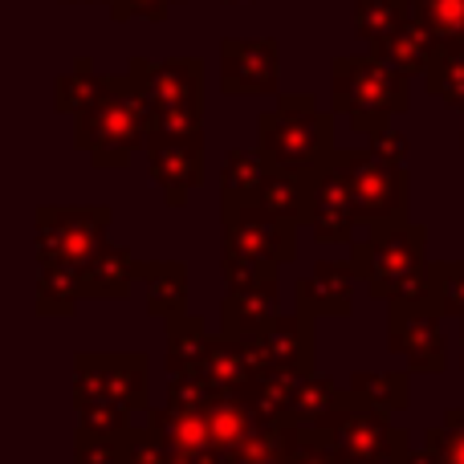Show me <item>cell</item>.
I'll use <instances>...</instances> for the list:
<instances>
[{"instance_id":"7","label":"cell","mask_w":464,"mask_h":464,"mask_svg":"<svg viewBox=\"0 0 464 464\" xmlns=\"http://www.w3.org/2000/svg\"><path fill=\"white\" fill-rule=\"evenodd\" d=\"M70 392L73 403L111 400L130 411H151V359L143 351H78Z\"/></svg>"},{"instance_id":"45","label":"cell","mask_w":464,"mask_h":464,"mask_svg":"<svg viewBox=\"0 0 464 464\" xmlns=\"http://www.w3.org/2000/svg\"><path fill=\"white\" fill-rule=\"evenodd\" d=\"M196 464H240V460H237V452L212 449V452H204V457H196Z\"/></svg>"},{"instance_id":"25","label":"cell","mask_w":464,"mask_h":464,"mask_svg":"<svg viewBox=\"0 0 464 464\" xmlns=\"http://www.w3.org/2000/svg\"><path fill=\"white\" fill-rule=\"evenodd\" d=\"M204 351H208V330L204 318L192 310L168 318V343H163V362H168V375H188V371H200Z\"/></svg>"},{"instance_id":"19","label":"cell","mask_w":464,"mask_h":464,"mask_svg":"<svg viewBox=\"0 0 464 464\" xmlns=\"http://www.w3.org/2000/svg\"><path fill=\"white\" fill-rule=\"evenodd\" d=\"M261 371L265 367L248 338H237V334H228V330L208 334V351H204L200 375L208 379L217 392H245V387L253 383V375H261Z\"/></svg>"},{"instance_id":"3","label":"cell","mask_w":464,"mask_h":464,"mask_svg":"<svg viewBox=\"0 0 464 464\" xmlns=\"http://www.w3.org/2000/svg\"><path fill=\"white\" fill-rule=\"evenodd\" d=\"M411 106V78L387 65L383 57L343 53L330 62V111L346 114L359 135L387 127Z\"/></svg>"},{"instance_id":"43","label":"cell","mask_w":464,"mask_h":464,"mask_svg":"<svg viewBox=\"0 0 464 464\" xmlns=\"http://www.w3.org/2000/svg\"><path fill=\"white\" fill-rule=\"evenodd\" d=\"M98 5L111 8L114 21H130V16H143V21H168L171 5H179V0H98Z\"/></svg>"},{"instance_id":"6","label":"cell","mask_w":464,"mask_h":464,"mask_svg":"<svg viewBox=\"0 0 464 464\" xmlns=\"http://www.w3.org/2000/svg\"><path fill=\"white\" fill-rule=\"evenodd\" d=\"M330 160H334L346 192H351L354 212H359V225L408 220L411 184H408V168H403V163L379 160L371 147H359V151H334Z\"/></svg>"},{"instance_id":"17","label":"cell","mask_w":464,"mask_h":464,"mask_svg":"<svg viewBox=\"0 0 464 464\" xmlns=\"http://www.w3.org/2000/svg\"><path fill=\"white\" fill-rule=\"evenodd\" d=\"M139 277H143V261H135L127 248L111 245V240L90 261L78 265V281L86 302H122Z\"/></svg>"},{"instance_id":"4","label":"cell","mask_w":464,"mask_h":464,"mask_svg":"<svg viewBox=\"0 0 464 464\" xmlns=\"http://www.w3.org/2000/svg\"><path fill=\"white\" fill-rule=\"evenodd\" d=\"M256 151L273 168L318 171L338 151L334 114L322 111L314 94H277V106L256 119Z\"/></svg>"},{"instance_id":"29","label":"cell","mask_w":464,"mask_h":464,"mask_svg":"<svg viewBox=\"0 0 464 464\" xmlns=\"http://www.w3.org/2000/svg\"><path fill=\"white\" fill-rule=\"evenodd\" d=\"M106 86H111V73H98L90 57H78V62H73V70L62 73V78L53 82V106H57V114H82V111H90V106H94L98 98L106 94Z\"/></svg>"},{"instance_id":"14","label":"cell","mask_w":464,"mask_h":464,"mask_svg":"<svg viewBox=\"0 0 464 464\" xmlns=\"http://www.w3.org/2000/svg\"><path fill=\"white\" fill-rule=\"evenodd\" d=\"M354 281H359L354 261H318L310 269V277H302L294 285L297 310L310 314V318H351Z\"/></svg>"},{"instance_id":"30","label":"cell","mask_w":464,"mask_h":464,"mask_svg":"<svg viewBox=\"0 0 464 464\" xmlns=\"http://www.w3.org/2000/svg\"><path fill=\"white\" fill-rule=\"evenodd\" d=\"M297 375H302V371H261V375H253V383H248L240 395H245V403L265 420V424H285Z\"/></svg>"},{"instance_id":"5","label":"cell","mask_w":464,"mask_h":464,"mask_svg":"<svg viewBox=\"0 0 464 464\" xmlns=\"http://www.w3.org/2000/svg\"><path fill=\"white\" fill-rule=\"evenodd\" d=\"M314 436L338 457V464H408L411 432L392 424V411H379L351 392L343 408L314 420Z\"/></svg>"},{"instance_id":"48","label":"cell","mask_w":464,"mask_h":464,"mask_svg":"<svg viewBox=\"0 0 464 464\" xmlns=\"http://www.w3.org/2000/svg\"><path fill=\"white\" fill-rule=\"evenodd\" d=\"M460 367H464V318H460Z\"/></svg>"},{"instance_id":"40","label":"cell","mask_w":464,"mask_h":464,"mask_svg":"<svg viewBox=\"0 0 464 464\" xmlns=\"http://www.w3.org/2000/svg\"><path fill=\"white\" fill-rule=\"evenodd\" d=\"M436 305L444 318H464V261H432Z\"/></svg>"},{"instance_id":"39","label":"cell","mask_w":464,"mask_h":464,"mask_svg":"<svg viewBox=\"0 0 464 464\" xmlns=\"http://www.w3.org/2000/svg\"><path fill=\"white\" fill-rule=\"evenodd\" d=\"M424 444L440 464H464V408H449L436 428L424 432Z\"/></svg>"},{"instance_id":"26","label":"cell","mask_w":464,"mask_h":464,"mask_svg":"<svg viewBox=\"0 0 464 464\" xmlns=\"http://www.w3.org/2000/svg\"><path fill=\"white\" fill-rule=\"evenodd\" d=\"M208 420H212V440H217V449H225V452H237L240 444L265 424V420L245 403L240 392H217V400L208 403Z\"/></svg>"},{"instance_id":"28","label":"cell","mask_w":464,"mask_h":464,"mask_svg":"<svg viewBox=\"0 0 464 464\" xmlns=\"http://www.w3.org/2000/svg\"><path fill=\"white\" fill-rule=\"evenodd\" d=\"M346 400H351V387H338L334 379L318 375V371H302V375L294 379L289 420H297V424H314V420H322L326 411L343 408Z\"/></svg>"},{"instance_id":"20","label":"cell","mask_w":464,"mask_h":464,"mask_svg":"<svg viewBox=\"0 0 464 464\" xmlns=\"http://www.w3.org/2000/svg\"><path fill=\"white\" fill-rule=\"evenodd\" d=\"M147 420H151V424L163 432V440H168L171 452L204 457V452L217 449V440H212L208 408H171V403H163V408L147 411Z\"/></svg>"},{"instance_id":"52","label":"cell","mask_w":464,"mask_h":464,"mask_svg":"<svg viewBox=\"0 0 464 464\" xmlns=\"http://www.w3.org/2000/svg\"><path fill=\"white\" fill-rule=\"evenodd\" d=\"M460 45H464V37H460Z\"/></svg>"},{"instance_id":"15","label":"cell","mask_w":464,"mask_h":464,"mask_svg":"<svg viewBox=\"0 0 464 464\" xmlns=\"http://www.w3.org/2000/svg\"><path fill=\"white\" fill-rule=\"evenodd\" d=\"M248 343L265 371H314V318L302 310L277 314V322Z\"/></svg>"},{"instance_id":"51","label":"cell","mask_w":464,"mask_h":464,"mask_svg":"<svg viewBox=\"0 0 464 464\" xmlns=\"http://www.w3.org/2000/svg\"><path fill=\"white\" fill-rule=\"evenodd\" d=\"M460 147H464V135H460Z\"/></svg>"},{"instance_id":"50","label":"cell","mask_w":464,"mask_h":464,"mask_svg":"<svg viewBox=\"0 0 464 464\" xmlns=\"http://www.w3.org/2000/svg\"><path fill=\"white\" fill-rule=\"evenodd\" d=\"M225 5H245V0H225Z\"/></svg>"},{"instance_id":"41","label":"cell","mask_w":464,"mask_h":464,"mask_svg":"<svg viewBox=\"0 0 464 464\" xmlns=\"http://www.w3.org/2000/svg\"><path fill=\"white\" fill-rule=\"evenodd\" d=\"M171 449L168 440H163V432L147 420L143 428H130L127 432V452H122L119 464H168Z\"/></svg>"},{"instance_id":"22","label":"cell","mask_w":464,"mask_h":464,"mask_svg":"<svg viewBox=\"0 0 464 464\" xmlns=\"http://www.w3.org/2000/svg\"><path fill=\"white\" fill-rule=\"evenodd\" d=\"M143 294H147V314L160 322L176 318L188 310V265L184 261H143Z\"/></svg>"},{"instance_id":"27","label":"cell","mask_w":464,"mask_h":464,"mask_svg":"<svg viewBox=\"0 0 464 464\" xmlns=\"http://www.w3.org/2000/svg\"><path fill=\"white\" fill-rule=\"evenodd\" d=\"M82 297L78 265H37V314L41 318H73Z\"/></svg>"},{"instance_id":"47","label":"cell","mask_w":464,"mask_h":464,"mask_svg":"<svg viewBox=\"0 0 464 464\" xmlns=\"http://www.w3.org/2000/svg\"><path fill=\"white\" fill-rule=\"evenodd\" d=\"M168 464H196V457H188V452H171Z\"/></svg>"},{"instance_id":"13","label":"cell","mask_w":464,"mask_h":464,"mask_svg":"<svg viewBox=\"0 0 464 464\" xmlns=\"http://www.w3.org/2000/svg\"><path fill=\"white\" fill-rule=\"evenodd\" d=\"M305 228L318 245H354V228H359V212L346 192L343 176H338L334 160L322 163L310 179V217Z\"/></svg>"},{"instance_id":"31","label":"cell","mask_w":464,"mask_h":464,"mask_svg":"<svg viewBox=\"0 0 464 464\" xmlns=\"http://www.w3.org/2000/svg\"><path fill=\"white\" fill-rule=\"evenodd\" d=\"M424 90L440 98L449 111H464V45L460 41H444L436 49L432 65L424 70Z\"/></svg>"},{"instance_id":"44","label":"cell","mask_w":464,"mask_h":464,"mask_svg":"<svg viewBox=\"0 0 464 464\" xmlns=\"http://www.w3.org/2000/svg\"><path fill=\"white\" fill-rule=\"evenodd\" d=\"M367 147L379 155V160H387V163H408V135H403V130H395L392 122H387V127H379V130H371Z\"/></svg>"},{"instance_id":"10","label":"cell","mask_w":464,"mask_h":464,"mask_svg":"<svg viewBox=\"0 0 464 464\" xmlns=\"http://www.w3.org/2000/svg\"><path fill=\"white\" fill-rule=\"evenodd\" d=\"M220 232H225V248H237L256 261H297V225L273 217L256 200H220Z\"/></svg>"},{"instance_id":"46","label":"cell","mask_w":464,"mask_h":464,"mask_svg":"<svg viewBox=\"0 0 464 464\" xmlns=\"http://www.w3.org/2000/svg\"><path fill=\"white\" fill-rule=\"evenodd\" d=\"M408 464H440V460H436V452L432 449H428V444H424V449H411V457H408Z\"/></svg>"},{"instance_id":"18","label":"cell","mask_w":464,"mask_h":464,"mask_svg":"<svg viewBox=\"0 0 464 464\" xmlns=\"http://www.w3.org/2000/svg\"><path fill=\"white\" fill-rule=\"evenodd\" d=\"M277 314H281V281H265V285H248V289H225L220 330H228L237 338H261L277 322Z\"/></svg>"},{"instance_id":"12","label":"cell","mask_w":464,"mask_h":464,"mask_svg":"<svg viewBox=\"0 0 464 464\" xmlns=\"http://www.w3.org/2000/svg\"><path fill=\"white\" fill-rule=\"evenodd\" d=\"M147 176L171 208H184L188 196L204 184V139H147Z\"/></svg>"},{"instance_id":"24","label":"cell","mask_w":464,"mask_h":464,"mask_svg":"<svg viewBox=\"0 0 464 464\" xmlns=\"http://www.w3.org/2000/svg\"><path fill=\"white\" fill-rule=\"evenodd\" d=\"M416 16V0H351V21L354 37L367 49L383 45L392 33H400L403 24Z\"/></svg>"},{"instance_id":"11","label":"cell","mask_w":464,"mask_h":464,"mask_svg":"<svg viewBox=\"0 0 464 464\" xmlns=\"http://www.w3.org/2000/svg\"><path fill=\"white\" fill-rule=\"evenodd\" d=\"M220 90L228 98H273L281 90L277 37H225L220 41Z\"/></svg>"},{"instance_id":"33","label":"cell","mask_w":464,"mask_h":464,"mask_svg":"<svg viewBox=\"0 0 464 464\" xmlns=\"http://www.w3.org/2000/svg\"><path fill=\"white\" fill-rule=\"evenodd\" d=\"M265 171H269V160L261 151H248V147L228 151L220 168V200H256Z\"/></svg>"},{"instance_id":"49","label":"cell","mask_w":464,"mask_h":464,"mask_svg":"<svg viewBox=\"0 0 464 464\" xmlns=\"http://www.w3.org/2000/svg\"><path fill=\"white\" fill-rule=\"evenodd\" d=\"M62 5H94V0H62Z\"/></svg>"},{"instance_id":"32","label":"cell","mask_w":464,"mask_h":464,"mask_svg":"<svg viewBox=\"0 0 464 464\" xmlns=\"http://www.w3.org/2000/svg\"><path fill=\"white\" fill-rule=\"evenodd\" d=\"M351 387L362 403L379 411H403L411 403V375L408 371H354Z\"/></svg>"},{"instance_id":"34","label":"cell","mask_w":464,"mask_h":464,"mask_svg":"<svg viewBox=\"0 0 464 464\" xmlns=\"http://www.w3.org/2000/svg\"><path fill=\"white\" fill-rule=\"evenodd\" d=\"M147 139H204V106H163L147 114Z\"/></svg>"},{"instance_id":"16","label":"cell","mask_w":464,"mask_h":464,"mask_svg":"<svg viewBox=\"0 0 464 464\" xmlns=\"http://www.w3.org/2000/svg\"><path fill=\"white\" fill-rule=\"evenodd\" d=\"M143 86L147 106H204V62L200 57H163L147 62L143 57Z\"/></svg>"},{"instance_id":"23","label":"cell","mask_w":464,"mask_h":464,"mask_svg":"<svg viewBox=\"0 0 464 464\" xmlns=\"http://www.w3.org/2000/svg\"><path fill=\"white\" fill-rule=\"evenodd\" d=\"M436 49H440V41H436L432 33H428L424 24L411 16V21L403 24L400 33H392V37H387L383 45H375L371 53L383 57L387 65H395V70L408 73V78H424V70L432 65Z\"/></svg>"},{"instance_id":"38","label":"cell","mask_w":464,"mask_h":464,"mask_svg":"<svg viewBox=\"0 0 464 464\" xmlns=\"http://www.w3.org/2000/svg\"><path fill=\"white\" fill-rule=\"evenodd\" d=\"M416 21L440 45L444 41H460L464 37V0H416Z\"/></svg>"},{"instance_id":"8","label":"cell","mask_w":464,"mask_h":464,"mask_svg":"<svg viewBox=\"0 0 464 464\" xmlns=\"http://www.w3.org/2000/svg\"><path fill=\"white\" fill-rule=\"evenodd\" d=\"M111 208L106 204H41L37 208V265H82L106 245Z\"/></svg>"},{"instance_id":"21","label":"cell","mask_w":464,"mask_h":464,"mask_svg":"<svg viewBox=\"0 0 464 464\" xmlns=\"http://www.w3.org/2000/svg\"><path fill=\"white\" fill-rule=\"evenodd\" d=\"M310 179L314 171H294V168H273L265 171V184L256 192V204L269 208L273 217L289 220V225L302 228L305 217H310Z\"/></svg>"},{"instance_id":"9","label":"cell","mask_w":464,"mask_h":464,"mask_svg":"<svg viewBox=\"0 0 464 464\" xmlns=\"http://www.w3.org/2000/svg\"><path fill=\"white\" fill-rule=\"evenodd\" d=\"M444 314L428 302H387V351L403 359L411 375H440L449 367Z\"/></svg>"},{"instance_id":"2","label":"cell","mask_w":464,"mask_h":464,"mask_svg":"<svg viewBox=\"0 0 464 464\" xmlns=\"http://www.w3.org/2000/svg\"><path fill=\"white\" fill-rule=\"evenodd\" d=\"M147 86L143 57H130L127 73H111V86L90 111L73 114V147L90 155L98 171H119L147 147Z\"/></svg>"},{"instance_id":"42","label":"cell","mask_w":464,"mask_h":464,"mask_svg":"<svg viewBox=\"0 0 464 464\" xmlns=\"http://www.w3.org/2000/svg\"><path fill=\"white\" fill-rule=\"evenodd\" d=\"M122 452H127V432L122 436L73 432V464H119Z\"/></svg>"},{"instance_id":"36","label":"cell","mask_w":464,"mask_h":464,"mask_svg":"<svg viewBox=\"0 0 464 464\" xmlns=\"http://www.w3.org/2000/svg\"><path fill=\"white\" fill-rule=\"evenodd\" d=\"M220 277H225V289H248V285H265V281H281V265L225 248L220 253Z\"/></svg>"},{"instance_id":"37","label":"cell","mask_w":464,"mask_h":464,"mask_svg":"<svg viewBox=\"0 0 464 464\" xmlns=\"http://www.w3.org/2000/svg\"><path fill=\"white\" fill-rule=\"evenodd\" d=\"M240 464H285L289 460V424H261L237 449Z\"/></svg>"},{"instance_id":"35","label":"cell","mask_w":464,"mask_h":464,"mask_svg":"<svg viewBox=\"0 0 464 464\" xmlns=\"http://www.w3.org/2000/svg\"><path fill=\"white\" fill-rule=\"evenodd\" d=\"M73 408H78V432H86V436H122L135 428L130 424V408H122V403L82 400Z\"/></svg>"},{"instance_id":"1","label":"cell","mask_w":464,"mask_h":464,"mask_svg":"<svg viewBox=\"0 0 464 464\" xmlns=\"http://www.w3.org/2000/svg\"><path fill=\"white\" fill-rule=\"evenodd\" d=\"M351 261L375 302L436 305V269L428 261V228L416 220L367 225V237L351 245Z\"/></svg>"}]
</instances>
